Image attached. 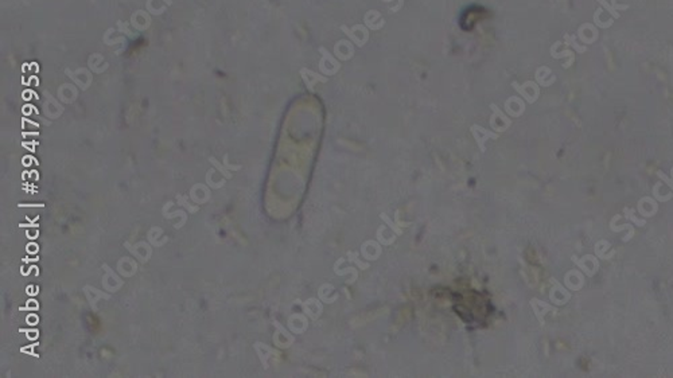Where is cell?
Segmentation results:
<instances>
[{"label": "cell", "mask_w": 673, "mask_h": 378, "mask_svg": "<svg viewBox=\"0 0 673 378\" xmlns=\"http://www.w3.org/2000/svg\"><path fill=\"white\" fill-rule=\"evenodd\" d=\"M488 15V11L478 5H473L467 7L459 17V26L465 31H471L477 25V22H480L482 18Z\"/></svg>", "instance_id": "cell-1"}, {"label": "cell", "mask_w": 673, "mask_h": 378, "mask_svg": "<svg viewBox=\"0 0 673 378\" xmlns=\"http://www.w3.org/2000/svg\"><path fill=\"white\" fill-rule=\"evenodd\" d=\"M571 259L578 265V268L581 269L587 278H594L595 273L598 272V269H599V261H598L597 256L586 255L582 259H578L577 256H572Z\"/></svg>", "instance_id": "cell-2"}, {"label": "cell", "mask_w": 673, "mask_h": 378, "mask_svg": "<svg viewBox=\"0 0 673 378\" xmlns=\"http://www.w3.org/2000/svg\"><path fill=\"white\" fill-rule=\"evenodd\" d=\"M637 210L639 211V214L645 217V218H649V217H653V215L657 214V211H658V203L653 197H642L637 203Z\"/></svg>", "instance_id": "cell-3"}, {"label": "cell", "mask_w": 673, "mask_h": 378, "mask_svg": "<svg viewBox=\"0 0 673 378\" xmlns=\"http://www.w3.org/2000/svg\"><path fill=\"white\" fill-rule=\"evenodd\" d=\"M564 280H566V286H567V288L571 291H579L582 290V287L585 286V276H583V273H582L581 271H575V269L566 273Z\"/></svg>", "instance_id": "cell-4"}, {"label": "cell", "mask_w": 673, "mask_h": 378, "mask_svg": "<svg viewBox=\"0 0 673 378\" xmlns=\"http://www.w3.org/2000/svg\"><path fill=\"white\" fill-rule=\"evenodd\" d=\"M611 248V245L609 241H606V239H599L597 244H595V256L598 259H602V260H610L613 259L615 255V250H611L610 253H606L609 249Z\"/></svg>", "instance_id": "cell-5"}, {"label": "cell", "mask_w": 673, "mask_h": 378, "mask_svg": "<svg viewBox=\"0 0 673 378\" xmlns=\"http://www.w3.org/2000/svg\"><path fill=\"white\" fill-rule=\"evenodd\" d=\"M598 2H599V3H601L603 7H606V10H607V11H609V13L613 15V18H615V19H619V14L617 13L618 10H627V9H629V6H627V5H623V6L617 5V2H615V0H613V5H611V6L609 5V3H607L606 0H598Z\"/></svg>", "instance_id": "cell-6"}, {"label": "cell", "mask_w": 673, "mask_h": 378, "mask_svg": "<svg viewBox=\"0 0 673 378\" xmlns=\"http://www.w3.org/2000/svg\"><path fill=\"white\" fill-rule=\"evenodd\" d=\"M661 186H662V182H657L656 185L653 186V189H652L653 198H654V199H656L657 202H668V201H670V199H672V198H673V193H668V194H665V195H662V194L660 193V187H661Z\"/></svg>", "instance_id": "cell-7"}, {"label": "cell", "mask_w": 673, "mask_h": 378, "mask_svg": "<svg viewBox=\"0 0 673 378\" xmlns=\"http://www.w3.org/2000/svg\"><path fill=\"white\" fill-rule=\"evenodd\" d=\"M619 218H621V215H619V214H615L614 217L611 218V221H610L611 231H614V233H618V231H622L623 229H627V230L630 231L631 235H634V226H633L631 223H625V225H622V226H617V225H615V222H617Z\"/></svg>", "instance_id": "cell-8"}, {"label": "cell", "mask_w": 673, "mask_h": 378, "mask_svg": "<svg viewBox=\"0 0 673 378\" xmlns=\"http://www.w3.org/2000/svg\"><path fill=\"white\" fill-rule=\"evenodd\" d=\"M623 214H625V218H626L627 221H631L635 226L642 227L646 225V221H645V219H641L638 218L637 215H634V210H633V209L625 207V209H623Z\"/></svg>", "instance_id": "cell-9"}, {"label": "cell", "mask_w": 673, "mask_h": 378, "mask_svg": "<svg viewBox=\"0 0 673 378\" xmlns=\"http://www.w3.org/2000/svg\"><path fill=\"white\" fill-rule=\"evenodd\" d=\"M657 177L660 178V181L662 182V183H666V186H668L669 189H670V190H672V191H673V181H672V179H670V177H668V175H665V174L662 173V171H657Z\"/></svg>", "instance_id": "cell-10"}, {"label": "cell", "mask_w": 673, "mask_h": 378, "mask_svg": "<svg viewBox=\"0 0 673 378\" xmlns=\"http://www.w3.org/2000/svg\"><path fill=\"white\" fill-rule=\"evenodd\" d=\"M670 179H672V181H673V167L670 168Z\"/></svg>", "instance_id": "cell-11"}]
</instances>
